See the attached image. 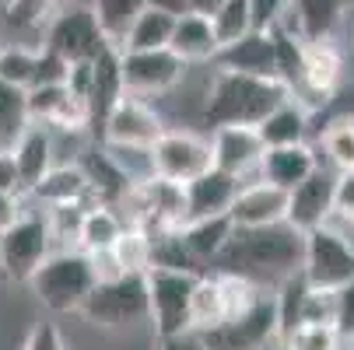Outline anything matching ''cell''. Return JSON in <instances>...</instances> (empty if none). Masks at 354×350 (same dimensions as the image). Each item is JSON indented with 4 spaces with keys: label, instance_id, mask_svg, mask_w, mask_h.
<instances>
[{
    "label": "cell",
    "instance_id": "1",
    "mask_svg": "<svg viewBox=\"0 0 354 350\" xmlns=\"http://www.w3.org/2000/svg\"><path fill=\"white\" fill-rule=\"evenodd\" d=\"M218 270L239 273L249 280H288L301 273V235L291 224H270V228H235L228 245L214 260Z\"/></svg>",
    "mask_w": 354,
    "mask_h": 350
},
{
    "label": "cell",
    "instance_id": "2",
    "mask_svg": "<svg viewBox=\"0 0 354 350\" xmlns=\"http://www.w3.org/2000/svg\"><path fill=\"white\" fill-rule=\"evenodd\" d=\"M288 95V88L274 77H252L235 70H218L204 102V123L218 126H260Z\"/></svg>",
    "mask_w": 354,
    "mask_h": 350
},
{
    "label": "cell",
    "instance_id": "3",
    "mask_svg": "<svg viewBox=\"0 0 354 350\" xmlns=\"http://www.w3.org/2000/svg\"><path fill=\"white\" fill-rule=\"evenodd\" d=\"M95 266L91 256H84L81 249H64V253H49L42 260V266L32 273L28 287L39 298V305L67 315V312H81V305L88 302V294L95 291Z\"/></svg>",
    "mask_w": 354,
    "mask_h": 350
},
{
    "label": "cell",
    "instance_id": "4",
    "mask_svg": "<svg viewBox=\"0 0 354 350\" xmlns=\"http://www.w3.org/2000/svg\"><path fill=\"white\" fill-rule=\"evenodd\" d=\"M301 277L309 287L340 291L354 280V242L333 228H313L301 235Z\"/></svg>",
    "mask_w": 354,
    "mask_h": 350
},
{
    "label": "cell",
    "instance_id": "5",
    "mask_svg": "<svg viewBox=\"0 0 354 350\" xmlns=\"http://www.w3.org/2000/svg\"><path fill=\"white\" fill-rule=\"evenodd\" d=\"M193 270H162L151 266L144 273L147 280V322L155 326L158 340H172L179 333H189V302L196 287Z\"/></svg>",
    "mask_w": 354,
    "mask_h": 350
},
{
    "label": "cell",
    "instance_id": "6",
    "mask_svg": "<svg viewBox=\"0 0 354 350\" xmlns=\"http://www.w3.org/2000/svg\"><path fill=\"white\" fill-rule=\"evenodd\" d=\"M53 224L42 211H21V217L0 235V273L15 284H28L42 260L53 253Z\"/></svg>",
    "mask_w": 354,
    "mask_h": 350
},
{
    "label": "cell",
    "instance_id": "7",
    "mask_svg": "<svg viewBox=\"0 0 354 350\" xmlns=\"http://www.w3.org/2000/svg\"><path fill=\"white\" fill-rule=\"evenodd\" d=\"M147 280L144 273H123L116 280H98L88 302L81 305V315L95 326L123 329L147 322Z\"/></svg>",
    "mask_w": 354,
    "mask_h": 350
},
{
    "label": "cell",
    "instance_id": "8",
    "mask_svg": "<svg viewBox=\"0 0 354 350\" xmlns=\"http://www.w3.org/2000/svg\"><path fill=\"white\" fill-rule=\"evenodd\" d=\"M42 46L53 49V53L64 57L67 64H91L109 46V39L102 35V28H98L91 8H84V4H60L57 14L46 21Z\"/></svg>",
    "mask_w": 354,
    "mask_h": 350
},
{
    "label": "cell",
    "instance_id": "9",
    "mask_svg": "<svg viewBox=\"0 0 354 350\" xmlns=\"http://www.w3.org/2000/svg\"><path fill=\"white\" fill-rule=\"evenodd\" d=\"M151 175L165 182H193L196 175H204L214 168L211 162V140L196 137L193 130H165L147 151Z\"/></svg>",
    "mask_w": 354,
    "mask_h": 350
},
{
    "label": "cell",
    "instance_id": "10",
    "mask_svg": "<svg viewBox=\"0 0 354 350\" xmlns=\"http://www.w3.org/2000/svg\"><path fill=\"white\" fill-rule=\"evenodd\" d=\"M207 350H260L277 336V309H274V294H263L249 312L218 322L214 329L200 333Z\"/></svg>",
    "mask_w": 354,
    "mask_h": 350
},
{
    "label": "cell",
    "instance_id": "11",
    "mask_svg": "<svg viewBox=\"0 0 354 350\" xmlns=\"http://www.w3.org/2000/svg\"><path fill=\"white\" fill-rule=\"evenodd\" d=\"M165 133V123L162 116L155 113V106L147 98H133V95H123L120 102L113 106V113L106 116L102 123V140L106 147H130V151H151V144Z\"/></svg>",
    "mask_w": 354,
    "mask_h": 350
},
{
    "label": "cell",
    "instance_id": "12",
    "mask_svg": "<svg viewBox=\"0 0 354 350\" xmlns=\"http://www.w3.org/2000/svg\"><path fill=\"white\" fill-rule=\"evenodd\" d=\"M120 70H123V95L155 98V95L172 91L183 81L186 64L172 49H147V53H123Z\"/></svg>",
    "mask_w": 354,
    "mask_h": 350
},
{
    "label": "cell",
    "instance_id": "13",
    "mask_svg": "<svg viewBox=\"0 0 354 350\" xmlns=\"http://www.w3.org/2000/svg\"><path fill=\"white\" fill-rule=\"evenodd\" d=\"M267 155V144L257 126H218L211 133V162L214 168L235 175L239 182H252Z\"/></svg>",
    "mask_w": 354,
    "mask_h": 350
},
{
    "label": "cell",
    "instance_id": "14",
    "mask_svg": "<svg viewBox=\"0 0 354 350\" xmlns=\"http://www.w3.org/2000/svg\"><path fill=\"white\" fill-rule=\"evenodd\" d=\"M333 179H337V172H326L319 165L306 182H298L288 193V221L284 224H291L298 235L333 224Z\"/></svg>",
    "mask_w": 354,
    "mask_h": 350
},
{
    "label": "cell",
    "instance_id": "15",
    "mask_svg": "<svg viewBox=\"0 0 354 350\" xmlns=\"http://www.w3.org/2000/svg\"><path fill=\"white\" fill-rule=\"evenodd\" d=\"M28 119L49 130H64V133H81L88 130V106L77 95H71L67 84H42L28 88Z\"/></svg>",
    "mask_w": 354,
    "mask_h": 350
},
{
    "label": "cell",
    "instance_id": "16",
    "mask_svg": "<svg viewBox=\"0 0 354 350\" xmlns=\"http://www.w3.org/2000/svg\"><path fill=\"white\" fill-rule=\"evenodd\" d=\"M235 228H270L288 221V189H277L263 179L242 182L235 204L228 211Z\"/></svg>",
    "mask_w": 354,
    "mask_h": 350
},
{
    "label": "cell",
    "instance_id": "17",
    "mask_svg": "<svg viewBox=\"0 0 354 350\" xmlns=\"http://www.w3.org/2000/svg\"><path fill=\"white\" fill-rule=\"evenodd\" d=\"M120 46H106L102 53L91 60V88H88V130L102 133L106 116L113 113V106L123 98V70H120Z\"/></svg>",
    "mask_w": 354,
    "mask_h": 350
},
{
    "label": "cell",
    "instance_id": "18",
    "mask_svg": "<svg viewBox=\"0 0 354 350\" xmlns=\"http://www.w3.org/2000/svg\"><path fill=\"white\" fill-rule=\"evenodd\" d=\"M239 189H242V182L235 175L221 172V168H211L204 175H196L193 182L183 186V193H186V221L228 214Z\"/></svg>",
    "mask_w": 354,
    "mask_h": 350
},
{
    "label": "cell",
    "instance_id": "19",
    "mask_svg": "<svg viewBox=\"0 0 354 350\" xmlns=\"http://www.w3.org/2000/svg\"><path fill=\"white\" fill-rule=\"evenodd\" d=\"M316 168H319V155H316V147L306 140V144H291V147H267L257 179L291 193L298 182H306Z\"/></svg>",
    "mask_w": 354,
    "mask_h": 350
},
{
    "label": "cell",
    "instance_id": "20",
    "mask_svg": "<svg viewBox=\"0 0 354 350\" xmlns=\"http://www.w3.org/2000/svg\"><path fill=\"white\" fill-rule=\"evenodd\" d=\"M46 211H60V207H91V186L81 172V165H53L32 189H28Z\"/></svg>",
    "mask_w": 354,
    "mask_h": 350
},
{
    "label": "cell",
    "instance_id": "21",
    "mask_svg": "<svg viewBox=\"0 0 354 350\" xmlns=\"http://www.w3.org/2000/svg\"><path fill=\"white\" fill-rule=\"evenodd\" d=\"M214 64H218V70H235V74H252V77H274V35L270 32H249L239 42L221 46Z\"/></svg>",
    "mask_w": 354,
    "mask_h": 350
},
{
    "label": "cell",
    "instance_id": "22",
    "mask_svg": "<svg viewBox=\"0 0 354 350\" xmlns=\"http://www.w3.org/2000/svg\"><path fill=\"white\" fill-rule=\"evenodd\" d=\"M11 158L21 175V189H32L49 168H53V133L49 126L28 123L25 133L11 144Z\"/></svg>",
    "mask_w": 354,
    "mask_h": 350
},
{
    "label": "cell",
    "instance_id": "23",
    "mask_svg": "<svg viewBox=\"0 0 354 350\" xmlns=\"http://www.w3.org/2000/svg\"><path fill=\"white\" fill-rule=\"evenodd\" d=\"M169 49L189 67V64H214L218 57V39H214V28H211V18L204 14H183L176 18V28H172V39H169Z\"/></svg>",
    "mask_w": 354,
    "mask_h": 350
},
{
    "label": "cell",
    "instance_id": "24",
    "mask_svg": "<svg viewBox=\"0 0 354 350\" xmlns=\"http://www.w3.org/2000/svg\"><path fill=\"white\" fill-rule=\"evenodd\" d=\"M232 231H235L232 217H228V214H218V217L186 221L176 235H179V242L186 245V253H189L200 266H204V263H214V260H218V253L228 245Z\"/></svg>",
    "mask_w": 354,
    "mask_h": 350
},
{
    "label": "cell",
    "instance_id": "25",
    "mask_svg": "<svg viewBox=\"0 0 354 350\" xmlns=\"http://www.w3.org/2000/svg\"><path fill=\"white\" fill-rule=\"evenodd\" d=\"M344 8H347V0H291V11L284 21L306 42L333 39V28H337Z\"/></svg>",
    "mask_w": 354,
    "mask_h": 350
},
{
    "label": "cell",
    "instance_id": "26",
    "mask_svg": "<svg viewBox=\"0 0 354 350\" xmlns=\"http://www.w3.org/2000/svg\"><path fill=\"white\" fill-rule=\"evenodd\" d=\"M123 217L116 214V207H106V204H91L84 207L81 221H77V245L84 256H95V253H109L116 245V238L123 235Z\"/></svg>",
    "mask_w": 354,
    "mask_h": 350
},
{
    "label": "cell",
    "instance_id": "27",
    "mask_svg": "<svg viewBox=\"0 0 354 350\" xmlns=\"http://www.w3.org/2000/svg\"><path fill=\"white\" fill-rule=\"evenodd\" d=\"M313 126V116L301 109L295 98H284V102L257 126L267 147H291V144H306Z\"/></svg>",
    "mask_w": 354,
    "mask_h": 350
},
{
    "label": "cell",
    "instance_id": "28",
    "mask_svg": "<svg viewBox=\"0 0 354 350\" xmlns=\"http://www.w3.org/2000/svg\"><path fill=\"white\" fill-rule=\"evenodd\" d=\"M225 319H228V312H225V294H221L218 273L214 270H204V273L196 277L193 302H189V333L214 329Z\"/></svg>",
    "mask_w": 354,
    "mask_h": 350
},
{
    "label": "cell",
    "instance_id": "29",
    "mask_svg": "<svg viewBox=\"0 0 354 350\" xmlns=\"http://www.w3.org/2000/svg\"><path fill=\"white\" fill-rule=\"evenodd\" d=\"M172 28H176V18H172V14L155 11V8H144V11L137 14V21L130 25V32L123 35L120 49H123V53H147V49H169Z\"/></svg>",
    "mask_w": 354,
    "mask_h": 350
},
{
    "label": "cell",
    "instance_id": "30",
    "mask_svg": "<svg viewBox=\"0 0 354 350\" xmlns=\"http://www.w3.org/2000/svg\"><path fill=\"white\" fill-rule=\"evenodd\" d=\"M147 8V0H95L91 4V14L98 21V28H102V35L120 46L123 35L130 32V25L137 21V14Z\"/></svg>",
    "mask_w": 354,
    "mask_h": 350
},
{
    "label": "cell",
    "instance_id": "31",
    "mask_svg": "<svg viewBox=\"0 0 354 350\" xmlns=\"http://www.w3.org/2000/svg\"><path fill=\"white\" fill-rule=\"evenodd\" d=\"M28 98H25V88H15V84H4L0 81V147L11 151V144L25 133L28 126Z\"/></svg>",
    "mask_w": 354,
    "mask_h": 350
},
{
    "label": "cell",
    "instance_id": "32",
    "mask_svg": "<svg viewBox=\"0 0 354 350\" xmlns=\"http://www.w3.org/2000/svg\"><path fill=\"white\" fill-rule=\"evenodd\" d=\"M319 147L333 172H354V119H333L319 130Z\"/></svg>",
    "mask_w": 354,
    "mask_h": 350
},
{
    "label": "cell",
    "instance_id": "33",
    "mask_svg": "<svg viewBox=\"0 0 354 350\" xmlns=\"http://www.w3.org/2000/svg\"><path fill=\"white\" fill-rule=\"evenodd\" d=\"M123 273H147L151 270V235L140 228H123L116 245L109 249Z\"/></svg>",
    "mask_w": 354,
    "mask_h": 350
},
{
    "label": "cell",
    "instance_id": "34",
    "mask_svg": "<svg viewBox=\"0 0 354 350\" xmlns=\"http://www.w3.org/2000/svg\"><path fill=\"white\" fill-rule=\"evenodd\" d=\"M211 28L218 46H232L242 35L252 32V18H249V0H225V4L211 14Z\"/></svg>",
    "mask_w": 354,
    "mask_h": 350
},
{
    "label": "cell",
    "instance_id": "35",
    "mask_svg": "<svg viewBox=\"0 0 354 350\" xmlns=\"http://www.w3.org/2000/svg\"><path fill=\"white\" fill-rule=\"evenodd\" d=\"M35 60H39V49L4 46V49H0V81L28 91L32 88V77H35Z\"/></svg>",
    "mask_w": 354,
    "mask_h": 350
},
{
    "label": "cell",
    "instance_id": "36",
    "mask_svg": "<svg viewBox=\"0 0 354 350\" xmlns=\"http://www.w3.org/2000/svg\"><path fill=\"white\" fill-rule=\"evenodd\" d=\"M64 0H8V21L18 28H46Z\"/></svg>",
    "mask_w": 354,
    "mask_h": 350
},
{
    "label": "cell",
    "instance_id": "37",
    "mask_svg": "<svg viewBox=\"0 0 354 350\" xmlns=\"http://www.w3.org/2000/svg\"><path fill=\"white\" fill-rule=\"evenodd\" d=\"M340 333L337 326H298L284 336V350H340Z\"/></svg>",
    "mask_w": 354,
    "mask_h": 350
},
{
    "label": "cell",
    "instance_id": "38",
    "mask_svg": "<svg viewBox=\"0 0 354 350\" xmlns=\"http://www.w3.org/2000/svg\"><path fill=\"white\" fill-rule=\"evenodd\" d=\"M333 326L337 322V291L323 287H306L301 298V326Z\"/></svg>",
    "mask_w": 354,
    "mask_h": 350
},
{
    "label": "cell",
    "instance_id": "39",
    "mask_svg": "<svg viewBox=\"0 0 354 350\" xmlns=\"http://www.w3.org/2000/svg\"><path fill=\"white\" fill-rule=\"evenodd\" d=\"M288 11H291V0H249L252 32H274L277 25H284Z\"/></svg>",
    "mask_w": 354,
    "mask_h": 350
},
{
    "label": "cell",
    "instance_id": "40",
    "mask_svg": "<svg viewBox=\"0 0 354 350\" xmlns=\"http://www.w3.org/2000/svg\"><path fill=\"white\" fill-rule=\"evenodd\" d=\"M67 74H71V64H67L64 57H57L53 49L39 46V60H35L32 88H42V84H67Z\"/></svg>",
    "mask_w": 354,
    "mask_h": 350
},
{
    "label": "cell",
    "instance_id": "41",
    "mask_svg": "<svg viewBox=\"0 0 354 350\" xmlns=\"http://www.w3.org/2000/svg\"><path fill=\"white\" fill-rule=\"evenodd\" d=\"M333 221L354 228V172H337L333 179Z\"/></svg>",
    "mask_w": 354,
    "mask_h": 350
},
{
    "label": "cell",
    "instance_id": "42",
    "mask_svg": "<svg viewBox=\"0 0 354 350\" xmlns=\"http://www.w3.org/2000/svg\"><path fill=\"white\" fill-rule=\"evenodd\" d=\"M21 350H67V343H64V333L53 322H35Z\"/></svg>",
    "mask_w": 354,
    "mask_h": 350
},
{
    "label": "cell",
    "instance_id": "43",
    "mask_svg": "<svg viewBox=\"0 0 354 350\" xmlns=\"http://www.w3.org/2000/svg\"><path fill=\"white\" fill-rule=\"evenodd\" d=\"M333 326H337V333H340L344 343L354 336V280L337 291V322Z\"/></svg>",
    "mask_w": 354,
    "mask_h": 350
},
{
    "label": "cell",
    "instance_id": "44",
    "mask_svg": "<svg viewBox=\"0 0 354 350\" xmlns=\"http://www.w3.org/2000/svg\"><path fill=\"white\" fill-rule=\"evenodd\" d=\"M0 193H11V196H21V175H18V165L11 158V151L0 147Z\"/></svg>",
    "mask_w": 354,
    "mask_h": 350
},
{
    "label": "cell",
    "instance_id": "45",
    "mask_svg": "<svg viewBox=\"0 0 354 350\" xmlns=\"http://www.w3.org/2000/svg\"><path fill=\"white\" fill-rule=\"evenodd\" d=\"M21 211H25V207H21V200H18V196L0 193V235H4V231L21 217Z\"/></svg>",
    "mask_w": 354,
    "mask_h": 350
},
{
    "label": "cell",
    "instance_id": "46",
    "mask_svg": "<svg viewBox=\"0 0 354 350\" xmlns=\"http://www.w3.org/2000/svg\"><path fill=\"white\" fill-rule=\"evenodd\" d=\"M162 350H207L204 340H200V333H179L172 340H158Z\"/></svg>",
    "mask_w": 354,
    "mask_h": 350
},
{
    "label": "cell",
    "instance_id": "47",
    "mask_svg": "<svg viewBox=\"0 0 354 350\" xmlns=\"http://www.w3.org/2000/svg\"><path fill=\"white\" fill-rule=\"evenodd\" d=\"M147 8L165 11L172 18H183V14H189V0H147Z\"/></svg>",
    "mask_w": 354,
    "mask_h": 350
},
{
    "label": "cell",
    "instance_id": "48",
    "mask_svg": "<svg viewBox=\"0 0 354 350\" xmlns=\"http://www.w3.org/2000/svg\"><path fill=\"white\" fill-rule=\"evenodd\" d=\"M221 4H225V0H189V11H193V14H204V18H211Z\"/></svg>",
    "mask_w": 354,
    "mask_h": 350
},
{
    "label": "cell",
    "instance_id": "49",
    "mask_svg": "<svg viewBox=\"0 0 354 350\" xmlns=\"http://www.w3.org/2000/svg\"><path fill=\"white\" fill-rule=\"evenodd\" d=\"M347 350H354V336H351V340H347Z\"/></svg>",
    "mask_w": 354,
    "mask_h": 350
}]
</instances>
